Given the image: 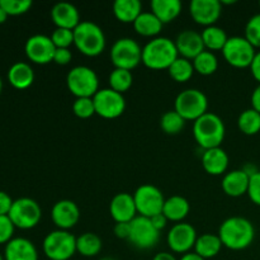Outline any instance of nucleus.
I'll return each instance as SVG.
<instances>
[{
    "label": "nucleus",
    "instance_id": "obj_1",
    "mask_svg": "<svg viewBox=\"0 0 260 260\" xmlns=\"http://www.w3.org/2000/svg\"><path fill=\"white\" fill-rule=\"evenodd\" d=\"M218 236L225 248L235 251L244 250L253 244L255 229L248 218L234 216L221 223Z\"/></svg>",
    "mask_w": 260,
    "mask_h": 260
},
{
    "label": "nucleus",
    "instance_id": "obj_2",
    "mask_svg": "<svg viewBox=\"0 0 260 260\" xmlns=\"http://www.w3.org/2000/svg\"><path fill=\"white\" fill-rule=\"evenodd\" d=\"M179 57L174 41L156 37L142 47V63L151 70H168Z\"/></svg>",
    "mask_w": 260,
    "mask_h": 260
},
{
    "label": "nucleus",
    "instance_id": "obj_3",
    "mask_svg": "<svg viewBox=\"0 0 260 260\" xmlns=\"http://www.w3.org/2000/svg\"><path fill=\"white\" fill-rule=\"evenodd\" d=\"M225 123L220 116L207 112L205 116L193 122V136L203 150L220 147L225 139Z\"/></svg>",
    "mask_w": 260,
    "mask_h": 260
},
{
    "label": "nucleus",
    "instance_id": "obj_4",
    "mask_svg": "<svg viewBox=\"0 0 260 260\" xmlns=\"http://www.w3.org/2000/svg\"><path fill=\"white\" fill-rule=\"evenodd\" d=\"M74 45L83 55L96 57L106 50V35L98 24L84 20L74 29Z\"/></svg>",
    "mask_w": 260,
    "mask_h": 260
},
{
    "label": "nucleus",
    "instance_id": "obj_5",
    "mask_svg": "<svg viewBox=\"0 0 260 260\" xmlns=\"http://www.w3.org/2000/svg\"><path fill=\"white\" fill-rule=\"evenodd\" d=\"M208 109V99L200 89H185L175 98L174 111L184 121L196 122L205 116Z\"/></svg>",
    "mask_w": 260,
    "mask_h": 260
},
{
    "label": "nucleus",
    "instance_id": "obj_6",
    "mask_svg": "<svg viewBox=\"0 0 260 260\" xmlns=\"http://www.w3.org/2000/svg\"><path fill=\"white\" fill-rule=\"evenodd\" d=\"M66 85L76 98H93L99 90V79L88 66H75L66 76Z\"/></svg>",
    "mask_w": 260,
    "mask_h": 260
},
{
    "label": "nucleus",
    "instance_id": "obj_7",
    "mask_svg": "<svg viewBox=\"0 0 260 260\" xmlns=\"http://www.w3.org/2000/svg\"><path fill=\"white\" fill-rule=\"evenodd\" d=\"M47 260H69L76 253V238L65 230H55L48 234L42 243Z\"/></svg>",
    "mask_w": 260,
    "mask_h": 260
},
{
    "label": "nucleus",
    "instance_id": "obj_8",
    "mask_svg": "<svg viewBox=\"0 0 260 260\" xmlns=\"http://www.w3.org/2000/svg\"><path fill=\"white\" fill-rule=\"evenodd\" d=\"M111 61L114 69L134 70L142 62V48L132 38H118L111 48Z\"/></svg>",
    "mask_w": 260,
    "mask_h": 260
},
{
    "label": "nucleus",
    "instance_id": "obj_9",
    "mask_svg": "<svg viewBox=\"0 0 260 260\" xmlns=\"http://www.w3.org/2000/svg\"><path fill=\"white\" fill-rule=\"evenodd\" d=\"M8 216L12 220L15 229L30 230L40 223L41 218H42V210L35 200L23 197L18 198L13 202Z\"/></svg>",
    "mask_w": 260,
    "mask_h": 260
},
{
    "label": "nucleus",
    "instance_id": "obj_10",
    "mask_svg": "<svg viewBox=\"0 0 260 260\" xmlns=\"http://www.w3.org/2000/svg\"><path fill=\"white\" fill-rule=\"evenodd\" d=\"M222 55L226 62L233 68L245 69L250 68L256 51L255 47L245 37L234 36V37H229L222 50Z\"/></svg>",
    "mask_w": 260,
    "mask_h": 260
},
{
    "label": "nucleus",
    "instance_id": "obj_11",
    "mask_svg": "<svg viewBox=\"0 0 260 260\" xmlns=\"http://www.w3.org/2000/svg\"><path fill=\"white\" fill-rule=\"evenodd\" d=\"M137 213L144 217L151 218L162 213L165 198L161 190L151 184H144L136 189L134 194Z\"/></svg>",
    "mask_w": 260,
    "mask_h": 260
},
{
    "label": "nucleus",
    "instance_id": "obj_12",
    "mask_svg": "<svg viewBox=\"0 0 260 260\" xmlns=\"http://www.w3.org/2000/svg\"><path fill=\"white\" fill-rule=\"evenodd\" d=\"M93 102L95 114L106 119L118 118L126 109V99L123 94L117 93L111 88L99 89L98 93L93 96Z\"/></svg>",
    "mask_w": 260,
    "mask_h": 260
},
{
    "label": "nucleus",
    "instance_id": "obj_13",
    "mask_svg": "<svg viewBox=\"0 0 260 260\" xmlns=\"http://www.w3.org/2000/svg\"><path fill=\"white\" fill-rule=\"evenodd\" d=\"M160 238V231H157L151 223V220L144 216H137L131 221V234L128 241L137 249L147 250L154 248Z\"/></svg>",
    "mask_w": 260,
    "mask_h": 260
},
{
    "label": "nucleus",
    "instance_id": "obj_14",
    "mask_svg": "<svg viewBox=\"0 0 260 260\" xmlns=\"http://www.w3.org/2000/svg\"><path fill=\"white\" fill-rule=\"evenodd\" d=\"M197 231L190 223H175L167 235V243L170 250L177 254H187L194 249L197 241Z\"/></svg>",
    "mask_w": 260,
    "mask_h": 260
},
{
    "label": "nucleus",
    "instance_id": "obj_15",
    "mask_svg": "<svg viewBox=\"0 0 260 260\" xmlns=\"http://www.w3.org/2000/svg\"><path fill=\"white\" fill-rule=\"evenodd\" d=\"M24 52L28 60L37 65H46L53 62L56 47L51 37L45 35H35L27 40Z\"/></svg>",
    "mask_w": 260,
    "mask_h": 260
},
{
    "label": "nucleus",
    "instance_id": "obj_16",
    "mask_svg": "<svg viewBox=\"0 0 260 260\" xmlns=\"http://www.w3.org/2000/svg\"><path fill=\"white\" fill-rule=\"evenodd\" d=\"M222 4L218 0H192L189 4V14L197 24L211 27L220 19Z\"/></svg>",
    "mask_w": 260,
    "mask_h": 260
},
{
    "label": "nucleus",
    "instance_id": "obj_17",
    "mask_svg": "<svg viewBox=\"0 0 260 260\" xmlns=\"http://www.w3.org/2000/svg\"><path fill=\"white\" fill-rule=\"evenodd\" d=\"M51 218L57 230L69 231L80 220V208L74 201L61 200L53 205Z\"/></svg>",
    "mask_w": 260,
    "mask_h": 260
},
{
    "label": "nucleus",
    "instance_id": "obj_18",
    "mask_svg": "<svg viewBox=\"0 0 260 260\" xmlns=\"http://www.w3.org/2000/svg\"><path fill=\"white\" fill-rule=\"evenodd\" d=\"M175 46H177L179 57L187 58L190 61L194 60L200 53L206 50L201 33L190 29H185L178 35L177 40H175Z\"/></svg>",
    "mask_w": 260,
    "mask_h": 260
},
{
    "label": "nucleus",
    "instance_id": "obj_19",
    "mask_svg": "<svg viewBox=\"0 0 260 260\" xmlns=\"http://www.w3.org/2000/svg\"><path fill=\"white\" fill-rule=\"evenodd\" d=\"M109 212L116 223L131 222L137 217V208L134 196L129 193H118L114 196L109 205Z\"/></svg>",
    "mask_w": 260,
    "mask_h": 260
},
{
    "label": "nucleus",
    "instance_id": "obj_20",
    "mask_svg": "<svg viewBox=\"0 0 260 260\" xmlns=\"http://www.w3.org/2000/svg\"><path fill=\"white\" fill-rule=\"evenodd\" d=\"M51 19L56 28L74 30L80 24V14L75 5L70 3H57L51 9Z\"/></svg>",
    "mask_w": 260,
    "mask_h": 260
},
{
    "label": "nucleus",
    "instance_id": "obj_21",
    "mask_svg": "<svg viewBox=\"0 0 260 260\" xmlns=\"http://www.w3.org/2000/svg\"><path fill=\"white\" fill-rule=\"evenodd\" d=\"M5 260H38V251L35 244L25 238H14L5 245Z\"/></svg>",
    "mask_w": 260,
    "mask_h": 260
},
{
    "label": "nucleus",
    "instance_id": "obj_22",
    "mask_svg": "<svg viewBox=\"0 0 260 260\" xmlns=\"http://www.w3.org/2000/svg\"><path fill=\"white\" fill-rule=\"evenodd\" d=\"M249 182H250V177L243 169H236L225 174L221 187L229 197L238 198L248 194Z\"/></svg>",
    "mask_w": 260,
    "mask_h": 260
},
{
    "label": "nucleus",
    "instance_id": "obj_23",
    "mask_svg": "<svg viewBox=\"0 0 260 260\" xmlns=\"http://www.w3.org/2000/svg\"><path fill=\"white\" fill-rule=\"evenodd\" d=\"M202 167L210 175H222L228 170L229 155L221 147L205 150L202 154Z\"/></svg>",
    "mask_w": 260,
    "mask_h": 260
},
{
    "label": "nucleus",
    "instance_id": "obj_24",
    "mask_svg": "<svg viewBox=\"0 0 260 260\" xmlns=\"http://www.w3.org/2000/svg\"><path fill=\"white\" fill-rule=\"evenodd\" d=\"M8 81L13 88L18 90H24L29 88L35 81V71L32 66L27 62H15L8 70Z\"/></svg>",
    "mask_w": 260,
    "mask_h": 260
},
{
    "label": "nucleus",
    "instance_id": "obj_25",
    "mask_svg": "<svg viewBox=\"0 0 260 260\" xmlns=\"http://www.w3.org/2000/svg\"><path fill=\"white\" fill-rule=\"evenodd\" d=\"M151 13L162 23L173 22L182 13V3L179 0H152L150 3Z\"/></svg>",
    "mask_w": 260,
    "mask_h": 260
},
{
    "label": "nucleus",
    "instance_id": "obj_26",
    "mask_svg": "<svg viewBox=\"0 0 260 260\" xmlns=\"http://www.w3.org/2000/svg\"><path fill=\"white\" fill-rule=\"evenodd\" d=\"M189 211V202L182 196H173V197L165 200L164 208H162V213L168 218V221H172L175 223L183 222Z\"/></svg>",
    "mask_w": 260,
    "mask_h": 260
},
{
    "label": "nucleus",
    "instance_id": "obj_27",
    "mask_svg": "<svg viewBox=\"0 0 260 260\" xmlns=\"http://www.w3.org/2000/svg\"><path fill=\"white\" fill-rule=\"evenodd\" d=\"M142 13V4L139 0H116L113 14L121 23H132Z\"/></svg>",
    "mask_w": 260,
    "mask_h": 260
},
{
    "label": "nucleus",
    "instance_id": "obj_28",
    "mask_svg": "<svg viewBox=\"0 0 260 260\" xmlns=\"http://www.w3.org/2000/svg\"><path fill=\"white\" fill-rule=\"evenodd\" d=\"M222 241L220 236L213 234H203L198 236L194 245V253L202 256L203 259H211L218 255L222 249Z\"/></svg>",
    "mask_w": 260,
    "mask_h": 260
},
{
    "label": "nucleus",
    "instance_id": "obj_29",
    "mask_svg": "<svg viewBox=\"0 0 260 260\" xmlns=\"http://www.w3.org/2000/svg\"><path fill=\"white\" fill-rule=\"evenodd\" d=\"M162 23L151 12H142L134 23V28L137 35L142 37H154L161 32Z\"/></svg>",
    "mask_w": 260,
    "mask_h": 260
},
{
    "label": "nucleus",
    "instance_id": "obj_30",
    "mask_svg": "<svg viewBox=\"0 0 260 260\" xmlns=\"http://www.w3.org/2000/svg\"><path fill=\"white\" fill-rule=\"evenodd\" d=\"M102 239L94 233H84L76 238V251L85 258H93L102 251Z\"/></svg>",
    "mask_w": 260,
    "mask_h": 260
},
{
    "label": "nucleus",
    "instance_id": "obj_31",
    "mask_svg": "<svg viewBox=\"0 0 260 260\" xmlns=\"http://www.w3.org/2000/svg\"><path fill=\"white\" fill-rule=\"evenodd\" d=\"M201 36H202L203 43H205V48H207V51H211V52L212 51H222L229 40L225 29L217 27V25L206 27L201 33Z\"/></svg>",
    "mask_w": 260,
    "mask_h": 260
},
{
    "label": "nucleus",
    "instance_id": "obj_32",
    "mask_svg": "<svg viewBox=\"0 0 260 260\" xmlns=\"http://www.w3.org/2000/svg\"><path fill=\"white\" fill-rule=\"evenodd\" d=\"M168 71H169L170 78L180 84L189 81L190 79H192L193 74L196 73L192 61L183 57H178L177 60L173 62V65L168 69Z\"/></svg>",
    "mask_w": 260,
    "mask_h": 260
},
{
    "label": "nucleus",
    "instance_id": "obj_33",
    "mask_svg": "<svg viewBox=\"0 0 260 260\" xmlns=\"http://www.w3.org/2000/svg\"><path fill=\"white\" fill-rule=\"evenodd\" d=\"M193 62V68H194L196 73L203 76H210L215 74L218 69V60L216 55L211 51L205 50L202 53L197 56Z\"/></svg>",
    "mask_w": 260,
    "mask_h": 260
},
{
    "label": "nucleus",
    "instance_id": "obj_34",
    "mask_svg": "<svg viewBox=\"0 0 260 260\" xmlns=\"http://www.w3.org/2000/svg\"><path fill=\"white\" fill-rule=\"evenodd\" d=\"M238 127L243 134L248 136L256 135L260 132V113L253 108L245 109L239 116Z\"/></svg>",
    "mask_w": 260,
    "mask_h": 260
},
{
    "label": "nucleus",
    "instance_id": "obj_35",
    "mask_svg": "<svg viewBox=\"0 0 260 260\" xmlns=\"http://www.w3.org/2000/svg\"><path fill=\"white\" fill-rule=\"evenodd\" d=\"M109 88L112 90L117 91V93H126L134 83V76L129 70H124V69H114L108 78Z\"/></svg>",
    "mask_w": 260,
    "mask_h": 260
},
{
    "label": "nucleus",
    "instance_id": "obj_36",
    "mask_svg": "<svg viewBox=\"0 0 260 260\" xmlns=\"http://www.w3.org/2000/svg\"><path fill=\"white\" fill-rule=\"evenodd\" d=\"M185 126V121L175 111L165 112L160 118V127L167 135H178Z\"/></svg>",
    "mask_w": 260,
    "mask_h": 260
},
{
    "label": "nucleus",
    "instance_id": "obj_37",
    "mask_svg": "<svg viewBox=\"0 0 260 260\" xmlns=\"http://www.w3.org/2000/svg\"><path fill=\"white\" fill-rule=\"evenodd\" d=\"M0 7L4 9L8 17L9 15H22L27 13L32 7V2L29 0H0Z\"/></svg>",
    "mask_w": 260,
    "mask_h": 260
},
{
    "label": "nucleus",
    "instance_id": "obj_38",
    "mask_svg": "<svg viewBox=\"0 0 260 260\" xmlns=\"http://www.w3.org/2000/svg\"><path fill=\"white\" fill-rule=\"evenodd\" d=\"M73 112L78 118L86 119L95 114L93 98H76L73 104Z\"/></svg>",
    "mask_w": 260,
    "mask_h": 260
},
{
    "label": "nucleus",
    "instance_id": "obj_39",
    "mask_svg": "<svg viewBox=\"0 0 260 260\" xmlns=\"http://www.w3.org/2000/svg\"><path fill=\"white\" fill-rule=\"evenodd\" d=\"M244 37L255 48H260V13L253 15L245 25V36Z\"/></svg>",
    "mask_w": 260,
    "mask_h": 260
},
{
    "label": "nucleus",
    "instance_id": "obj_40",
    "mask_svg": "<svg viewBox=\"0 0 260 260\" xmlns=\"http://www.w3.org/2000/svg\"><path fill=\"white\" fill-rule=\"evenodd\" d=\"M51 40L56 48H69L71 45H74V30L56 28L51 35Z\"/></svg>",
    "mask_w": 260,
    "mask_h": 260
},
{
    "label": "nucleus",
    "instance_id": "obj_41",
    "mask_svg": "<svg viewBox=\"0 0 260 260\" xmlns=\"http://www.w3.org/2000/svg\"><path fill=\"white\" fill-rule=\"evenodd\" d=\"M14 230L15 226L13 225L9 216H0V245H7L12 239H14Z\"/></svg>",
    "mask_w": 260,
    "mask_h": 260
},
{
    "label": "nucleus",
    "instance_id": "obj_42",
    "mask_svg": "<svg viewBox=\"0 0 260 260\" xmlns=\"http://www.w3.org/2000/svg\"><path fill=\"white\" fill-rule=\"evenodd\" d=\"M248 196L254 205L260 206V170L253 177H250Z\"/></svg>",
    "mask_w": 260,
    "mask_h": 260
},
{
    "label": "nucleus",
    "instance_id": "obj_43",
    "mask_svg": "<svg viewBox=\"0 0 260 260\" xmlns=\"http://www.w3.org/2000/svg\"><path fill=\"white\" fill-rule=\"evenodd\" d=\"M71 58H73V53H71L70 48H56L53 62L57 63V65L65 66L70 63Z\"/></svg>",
    "mask_w": 260,
    "mask_h": 260
},
{
    "label": "nucleus",
    "instance_id": "obj_44",
    "mask_svg": "<svg viewBox=\"0 0 260 260\" xmlns=\"http://www.w3.org/2000/svg\"><path fill=\"white\" fill-rule=\"evenodd\" d=\"M13 202L9 194L4 190H0V216H8L10 212V208H12Z\"/></svg>",
    "mask_w": 260,
    "mask_h": 260
},
{
    "label": "nucleus",
    "instance_id": "obj_45",
    "mask_svg": "<svg viewBox=\"0 0 260 260\" xmlns=\"http://www.w3.org/2000/svg\"><path fill=\"white\" fill-rule=\"evenodd\" d=\"M129 234H131V222L116 223V226H114L116 238L122 239V240H128Z\"/></svg>",
    "mask_w": 260,
    "mask_h": 260
},
{
    "label": "nucleus",
    "instance_id": "obj_46",
    "mask_svg": "<svg viewBox=\"0 0 260 260\" xmlns=\"http://www.w3.org/2000/svg\"><path fill=\"white\" fill-rule=\"evenodd\" d=\"M150 220H151V223L154 225V228L156 229L157 231L164 230V229L167 228L168 222H169L168 218L164 216V213H159V215L154 216V217H151Z\"/></svg>",
    "mask_w": 260,
    "mask_h": 260
},
{
    "label": "nucleus",
    "instance_id": "obj_47",
    "mask_svg": "<svg viewBox=\"0 0 260 260\" xmlns=\"http://www.w3.org/2000/svg\"><path fill=\"white\" fill-rule=\"evenodd\" d=\"M250 71H251V75H253V78L260 84V51L259 52H256L255 57H254L253 62H251Z\"/></svg>",
    "mask_w": 260,
    "mask_h": 260
},
{
    "label": "nucleus",
    "instance_id": "obj_48",
    "mask_svg": "<svg viewBox=\"0 0 260 260\" xmlns=\"http://www.w3.org/2000/svg\"><path fill=\"white\" fill-rule=\"evenodd\" d=\"M251 108L260 113V84L254 89L253 94H251Z\"/></svg>",
    "mask_w": 260,
    "mask_h": 260
},
{
    "label": "nucleus",
    "instance_id": "obj_49",
    "mask_svg": "<svg viewBox=\"0 0 260 260\" xmlns=\"http://www.w3.org/2000/svg\"><path fill=\"white\" fill-rule=\"evenodd\" d=\"M152 260H178L173 255L172 253H168V251H161V253H157L156 255L152 258Z\"/></svg>",
    "mask_w": 260,
    "mask_h": 260
},
{
    "label": "nucleus",
    "instance_id": "obj_50",
    "mask_svg": "<svg viewBox=\"0 0 260 260\" xmlns=\"http://www.w3.org/2000/svg\"><path fill=\"white\" fill-rule=\"evenodd\" d=\"M243 170H244V172L246 173V174L249 175V177H253L254 174H256V173L259 172L258 168H256L255 165H254V164H250V162H249V164H245V165H244V167H243Z\"/></svg>",
    "mask_w": 260,
    "mask_h": 260
},
{
    "label": "nucleus",
    "instance_id": "obj_51",
    "mask_svg": "<svg viewBox=\"0 0 260 260\" xmlns=\"http://www.w3.org/2000/svg\"><path fill=\"white\" fill-rule=\"evenodd\" d=\"M179 260H206V259H203L202 256H200L197 253H194V251H190V253H187L184 254V255H182V258Z\"/></svg>",
    "mask_w": 260,
    "mask_h": 260
},
{
    "label": "nucleus",
    "instance_id": "obj_52",
    "mask_svg": "<svg viewBox=\"0 0 260 260\" xmlns=\"http://www.w3.org/2000/svg\"><path fill=\"white\" fill-rule=\"evenodd\" d=\"M7 19H8V14L4 12V9L0 7V24H3V23L7 22Z\"/></svg>",
    "mask_w": 260,
    "mask_h": 260
},
{
    "label": "nucleus",
    "instance_id": "obj_53",
    "mask_svg": "<svg viewBox=\"0 0 260 260\" xmlns=\"http://www.w3.org/2000/svg\"><path fill=\"white\" fill-rule=\"evenodd\" d=\"M101 260H117V259L112 258V256H104V258H102Z\"/></svg>",
    "mask_w": 260,
    "mask_h": 260
},
{
    "label": "nucleus",
    "instance_id": "obj_54",
    "mask_svg": "<svg viewBox=\"0 0 260 260\" xmlns=\"http://www.w3.org/2000/svg\"><path fill=\"white\" fill-rule=\"evenodd\" d=\"M2 90H3V80L2 78H0V94H2Z\"/></svg>",
    "mask_w": 260,
    "mask_h": 260
},
{
    "label": "nucleus",
    "instance_id": "obj_55",
    "mask_svg": "<svg viewBox=\"0 0 260 260\" xmlns=\"http://www.w3.org/2000/svg\"><path fill=\"white\" fill-rule=\"evenodd\" d=\"M0 260H5V259H4V255H3L2 253H0Z\"/></svg>",
    "mask_w": 260,
    "mask_h": 260
},
{
    "label": "nucleus",
    "instance_id": "obj_56",
    "mask_svg": "<svg viewBox=\"0 0 260 260\" xmlns=\"http://www.w3.org/2000/svg\"><path fill=\"white\" fill-rule=\"evenodd\" d=\"M259 7H260V3H259Z\"/></svg>",
    "mask_w": 260,
    "mask_h": 260
}]
</instances>
